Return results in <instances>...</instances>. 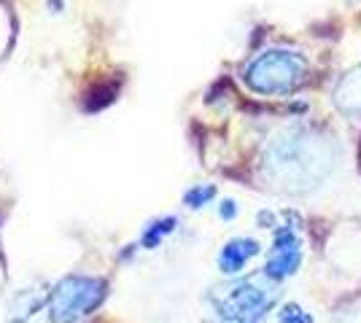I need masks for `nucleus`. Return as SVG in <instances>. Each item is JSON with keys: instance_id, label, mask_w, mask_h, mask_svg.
I'll use <instances>...</instances> for the list:
<instances>
[{"instance_id": "1", "label": "nucleus", "mask_w": 361, "mask_h": 323, "mask_svg": "<svg viewBox=\"0 0 361 323\" xmlns=\"http://www.w3.org/2000/svg\"><path fill=\"white\" fill-rule=\"evenodd\" d=\"M264 167L288 189H310L334 167V143L321 138L313 127H288L270 140Z\"/></svg>"}, {"instance_id": "5", "label": "nucleus", "mask_w": 361, "mask_h": 323, "mask_svg": "<svg viewBox=\"0 0 361 323\" xmlns=\"http://www.w3.org/2000/svg\"><path fill=\"white\" fill-rule=\"evenodd\" d=\"M302 264V240L300 234L291 227H278L275 237H272L270 259L264 267V275L272 280H283V277L294 275Z\"/></svg>"}, {"instance_id": "7", "label": "nucleus", "mask_w": 361, "mask_h": 323, "mask_svg": "<svg viewBox=\"0 0 361 323\" xmlns=\"http://www.w3.org/2000/svg\"><path fill=\"white\" fill-rule=\"evenodd\" d=\"M334 106L348 119L361 122V68L350 70L337 87H334Z\"/></svg>"}, {"instance_id": "2", "label": "nucleus", "mask_w": 361, "mask_h": 323, "mask_svg": "<svg viewBox=\"0 0 361 323\" xmlns=\"http://www.w3.org/2000/svg\"><path fill=\"white\" fill-rule=\"evenodd\" d=\"M243 76L259 94H291L307 76V60L291 49H267L245 65Z\"/></svg>"}, {"instance_id": "8", "label": "nucleus", "mask_w": 361, "mask_h": 323, "mask_svg": "<svg viewBox=\"0 0 361 323\" xmlns=\"http://www.w3.org/2000/svg\"><path fill=\"white\" fill-rule=\"evenodd\" d=\"M278 323H316L310 312H305L300 305H286V308L278 312Z\"/></svg>"}, {"instance_id": "6", "label": "nucleus", "mask_w": 361, "mask_h": 323, "mask_svg": "<svg viewBox=\"0 0 361 323\" xmlns=\"http://www.w3.org/2000/svg\"><path fill=\"white\" fill-rule=\"evenodd\" d=\"M259 253V243L248 240V237H238V240H229L221 253H219V270L224 275H238L245 264L254 259Z\"/></svg>"}, {"instance_id": "10", "label": "nucleus", "mask_w": 361, "mask_h": 323, "mask_svg": "<svg viewBox=\"0 0 361 323\" xmlns=\"http://www.w3.org/2000/svg\"><path fill=\"white\" fill-rule=\"evenodd\" d=\"M219 215H221L224 221H232V218L238 215V205H235V200H224V202H221V208H219Z\"/></svg>"}, {"instance_id": "9", "label": "nucleus", "mask_w": 361, "mask_h": 323, "mask_svg": "<svg viewBox=\"0 0 361 323\" xmlns=\"http://www.w3.org/2000/svg\"><path fill=\"white\" fill-rule=\"evenodd\" d=\"M213 194H216L213 186H197V189H192V191L186 194V205H189V208H202Z\"/></svg>"}, {"instance_id": "3", "label": "nucleus", "mask_w": 361, "mask_h": 323, "mask_svg": "<svg viewBox=\"0 0 361 323\" xmlns=\"http://www.w3.org/2000/svg\"><path fill=\"white\" fill-rule=\"evenodd\" d=\"M272 302H275V293H270V289L245 280L226 289L224 296L216 302V310L224 323H262Z\"/></svg>"}, {"instance_id": "4", "label": "nucleus", "mask_w": 361, "mask_h": 323, "mask_svg": "<svg viewBox=\"0 0 361 323\" xmlns=\"http://www.w3.org/2000/svg\"><path fill=\"white\" fill-rule=\"evenodd\" d=\"M97 289H100V283H94L90 277H71V280H65L57 289V293H54L51 318L60 323H68L78 318V315H84L103 296V291H97Z\"/></svg>"}]
</instances>
